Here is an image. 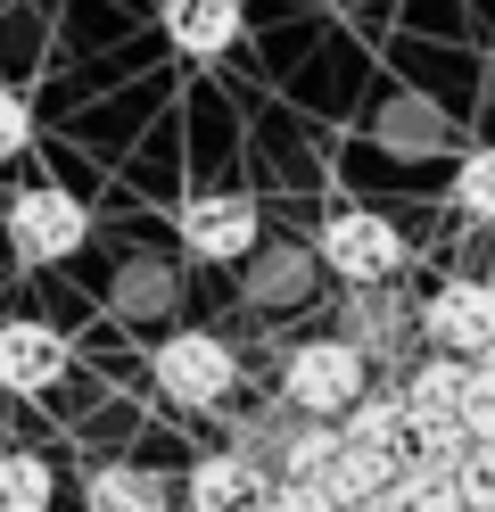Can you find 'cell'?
Instances as JSON below:
<instances>
[{"mask_svg":"<svg viewBox=\"0 0 495 512\" xmlns=\"http://www.w3.org/2000/svg\"><path fill=\"white\" fill-rule=\"evenodd\" d=\"M372 389V356L347 339V331H330V339H297L289 356H281V405L297 413H322V422H339V413Z\"/></svg>","mask_w":495,"mask_h":512,"instance_id":"cell-1","label":"cell"},{"mask_svg":"<svg viewBox=\"0 0 495 512\" xmlns=\"http://www.w3.org/2000/svg\"><path fill=\"white\" fill-rule=\"evenodd\" d=\"M405 232H396L388 215L372 207H339V215H322V232H314V265L322 273H339L347 290H388L396 273H405Z\"/></svg>","mask_w":495,"mask_h":512,"instance_id":"cell-2","label":"cell"},{"mask_svg":"<svg viewBox=\"0 0 495 512\" xmlns=\"http://www.w3.org/2000/svg\"><path fill=\"white\" fill-rule=\"evenodd\" d=\"M149 372H157V397L182 405V413H215L231 389H240V356H231L223 331H165Z\"/></svg>","mask_w":495,"mask_h":512,"instance_id":"cell-3","label":"cell"},{"mask_svg":"<svg viewBox=\"0 0 495 512\" xmlns=\"http://www.w3.org/2000/svg\"><path fill=\"white\" fill-rule=\"evenodd\" d=\"M0 232H9L17 265H66V256H83V240H91V207L75 190H58V182H25L9 199V215H0Z\"/></svg>","mask_w":495,"mask_h":512,"instance_id":"cell-4","label":"cell"},{"mask_svg":"<svg viewBox=\"0 0 495 512\" xmlns=\"http://www.w3.org/2000/svg\"><path fill=\"white\" fill-rule=\"evenodd\" d=\"M413 314H421V347H446V356H487L495 347V281L454 273Z\"/></svg>","mask_w":495,"mask_h":512,"instance_id":"cell-5","label":"cell"},{"mask_svg":"<svg viewBox=\"0 0 495 512\" xmlns=\"http://www.w3.org/2000/svg\"><path fill=\"white\" fill-rule=\"evenodd\" d=\"M256 240H264V215H256V199H240V190H198V199H182L190 265H240V256H256Z\"/></svg>","mask_w":495,"mask_h":512,"instance_id":"cell-6","label":"cell"},{"mask_svg":"<svg viewBox=\"0 0 495 512\" xmlns=\"http://www.w3.org/2000/svg\"><path fill=\"white\" fill-rule=\"evenodd\" d=\"M273 488V463L256 455V446H207V455L190 463V479H182V504L190 512H256V496Z\"/></svg>","mask_w":495,"mask_h":512,"instance_id":"cell-7","label":"cell"},{"mask_svg":"<svg viewBox=\"0 0 495 512\" xmlns=\"http://www.w3.org/2000/svg\"><path fill=\"white\" fill-rule=\"evenodd\" d=\"M58 372H66L58 323H42V314H9V323H0V389H9V397H42V389H58Z\"/></svg>","mask_w":495,"mask_h":512,"instance_id":"cell-8","label":"cell"},{"mask_svg":"<svg viewBox=\"0 0 495 512\" xmlns=\"http://www.w3.org/2000/svg\"><path fill=\"white\" fill-rule=\"evenodd\" d=\"M174 479L149 471V463H99L83 479V512H174Z\"/></svg>","mask_w":495,"mask_h":512,"instance_id":"cell-9","label":"cell"},{"mask_svg":"<svg viewBox=\"0 0 495 512\" xmlns=\"http://www.w3.org/2000/svg\"><path fill=\"white\" fill-rule=\"evenodd\" d=\"M165 42L182 58H223L240 42V0H165Z\"/></svg>","mask_w":495,"mask_h":512,"instance_id":"cell-10","label":"cell"},{"mask_svg":"<svg viewBox=\"0 0 495 512\" xmlns=\"http://www.w3.org/2000/svg\"><path fill=\"white\" fill-rule=\"evenodd\" d=\"M396 471H405V455H396V446H363V438H347L339 463L322 471V488L339 496V504H380Z\"/></svg>","mask_w":495,"mask_h":512,"instance_id":"cell-11","label":"cell"},{"mask_svg":"<svg viewBox=\"0 0 495 512\" xmlns=\"http://www.w3.org/2000/svg\"><path fill=\"white\" fill-rule=\"evenodd\" d=\"M462 389H471V356H446V347H429V356L405 372L413 422H429V413H462Z\"/></svg>","mask_w":495,"mask_h":512,"instance_id":"cell-12","label":"cell"},{"mask_svg":"<svg viewBox=\"0 0 495 512\" xmlns=\"http://www.w3.org/2000/svg\"><path fill=\"white\" fill-rule=\"evenodd\" d=\"M339 430H347V438H363V446H396V455H405L413 405H405V389H363V397L339 413Z\"/></svg>","mask_w":495,"mask_h":512,"instance_id":"cell-13","label":"cell"},{"mask_svg":"<svg viewBox=\"0 0 495 512\" xmlns=\"http://www.w3.org/2000/svg\"><path fill=\"white\" fill-rule=\"evenodd\" d=\"M405 331H421V314L396 306V298H355V306H347V339H355L372 364L396 356V339H405Z\"/></svg>","mask_w":495,"mask_h":512,"instance_id":"cell-14","label":"cell"},{"mask_svg":"<svg viewBox=\"0 0 495 512\" xmlns=\"http://www.w3.org/2000/svg\"><path fill=\"white\" fill-rule=\"evenodd\" d=\"M50 504H58V471L33 446H9L0 455V512H50Z\"/></svg>","mask_w":495,"mask_h":512,"instance_id":"cell-15","label":"cell"},{"mask_svg":"<svg viewBox=\"0 0 495 512\" xmlns=\"http://www.w3.org/2000/svg\"><path fill=\"white\" fill-rule=\"evenodd\" d=\"M380 512H462V488H454V471H429V463H405L388 479V496Z\"/></svg>","mask_w":495,"mask_h":512,"instance_id":"cell-16","label":"cell"},{"mask_svg":"<svg viewBox=\"0 0 495 512\" xmlns=\"http://www.w3.org/2000/svg\"><path fill=\"white\" fill-rule=\"evenodd\" d=\"M471 455V430H462V413H429V422L405 430V463H429V471H454Z\"/></svg>","mask_w":495,"mask_h":512,"instance_id":"cell-17","label":"cell"},{"mask_svg":"<svg viewBox=\"0 0 495 512\" xmlns=\"http://www.w3.org/2000/svg\"><path fill=\"white\" fill-rule=\"evenodd\" d=\"M454 215L495 223V149H471V157L454 166Z\"/></svg>","mask_w":495,"mask_h":512,"instance_id":"cell-18","label":"cell"},{"mask_svg":"<svg viewBox=\"0 0 495 512\" xmlns=\"http://www.w3.org/2000/svg\"><path fill=\"white\" fill-rule=\"evenodd\" d=\"M256 512H339V496H330L322 479H289V471H273V488L256 496Z\"/></svg>","mask_w":495,"mask_h":512,"instance_id":"cell-19","label":"cell"},{"mask_svg":"<svg viewBox=\"0 0 495 512\" xmlns=\"http://www.w3.org/2000/svg\"><path fill=\"white\" fill-rule=\"evenodd\" d=\"M462 430L471 438H495V347L471 356V389H462Z\"/></svg>","mask_w":495,"mask_h":512,"instance_id":"cell-20","label":"cell"},{"mask_svg":"<svg viewBox=\"0 0 495 512\" xmlns=\"http://www.w3.org/2000/svg\"><path fill=\"white\" fill-rule=\"evenodd\" d=\"M454 488L462 504H495V438H471V455L454 463Z\"/></svg>","mask_w":495,"mask_h":512,"instance_id":"cell-21","label":"cell"},{"mask_svg":"<svg viewBox=\"0 0 495 512\" xmlns=\"http://www.w3.org/2000/svg\"><path fill=\"white\" fill-rule=\"evenodd\" d=\"M25 149H33V100L0 83V166H9V157H25Z\"/></svg>","mask_w":495,"mask_h":512,"instance_id":"cell-22","label":"cell"},{"mask_svg":"<svg viewBox=\"0 0 495 512\" xmlns=\"http://www.w3.org/2000/svg\"><path fill=\"white\" fill-rule=\"evenodd\" d=\"M339 512H380V504H339Z\"/></svg>","mask_w":495,"mask_h":512,"instance_id":"cell-23","label":"cell"},{"mask_svg":"<svg viewBox=\"0 0 495 512\" xmlns=\"http://www.w3.org/2000/svg\"><path fill=\"white\" fill-rule=\"evenodd\" d=\"M462 512H495V504H462Z\"/></svg>","mask_w":495,"mask_h":512,"instance_id":"cell-24","label":"cell"}]
</instances>
